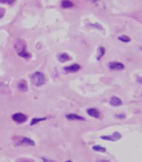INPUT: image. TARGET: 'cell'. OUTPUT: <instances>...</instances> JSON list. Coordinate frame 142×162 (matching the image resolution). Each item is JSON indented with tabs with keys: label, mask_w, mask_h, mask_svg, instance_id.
Returning <instances> with one entry per match:
<instances>
[{
	"label": "cell",
	"mask_w": 142,
	"mask_h": 162,
	"mask_svg": "<svg viewBox=\"0 0 142 162\" xmlns=\"http://www.w3.org/2000/svg\"><path fill=\"white\" fill-rule=\"evenodd\" d=\"M14 47H15V50H16L18 55L19 56L25 58V59H28L30 57V54L26 51V43L24 40H18L14 44Z\"/></svg>",
	"instance_id": "cell-1"
},
{
	"label": "cell",
	"mask_w": 142,
	"mask_h": 162,
	"mask_svg": "<svg viewBox=\"0 0 142 162\" xmlns=\"http://www.w3.org/2000/svg\"><path fill=\"white\" fill-rule=\"evenodd\" d=\"M14 140V145L15 146H33L35 145V142L32 140L31 139L27 137L15 136L13 138Z\"/></svg>",
	"instance_id": "cell-2"
},
{
	"label": "cell",
	"mask_w": 142,
	"mask_h": 162,
	"mask_svg": "<svg viewBox=\"0 0 142 162\" xmlns=\"http://www.w3.org/2000/svg\"><path fill=\"white\" fill-rule=\"evenodd\" d=\"M31 79H32V82L36 87H41L45 83L46 81L45 76L44 75V73L40 72H36L33 73L31 77Z\"/></svg>",
	"instance_id": "cell-3"
},
{
	"label": "cell",
	"mask_w": 142,
	"mask_h": 162,
	"mask_svg": "<svg viewBox=\"0 0 142 162\" xmlns=\"http://www.w3.org/2000/svg\"><path fill=\"white\" fill-rule=\"evenodd\" d=\"M12 119L14 122H16L18 124H23V123H24V122L27 121L28 116L22 113H17L13 114Z\"/></svg>",
	"instance_id": "cell-4"
},
{
	"label": "cell",
	"mask_w": 142,
	"mask_h": 162,
	"mask_svg": "<svg viewBox=\"0 0 142 162\" xmlns=\"http://www.w3.org/2000/svg\"><path fill=\"white\" fill-rule=\"evenodd\" d=\"M122 135L121 134V133L115 132L112 135H103L100 138L104 140H109V141H117L119 140L120 139H121Z\"/></svg>",
	"instance_id": "cell-5"
},
{
	"label": "cell",
	"mask_w": 142,
	"mask_h": 162,
	"mask_svg": "<svg viewBox=\"0 0 142 162\" xmlns=\"http://www.w3.org/2000/svg\"><path fill=\"white\" fill-rule=\"evenodd\" d=\"M109 68L113 71H121L125 68V65L121 62H118V61H113L109 64Z\"/></svg>",
	"instance_id": "cell-6"
},
{
	"label": "cell",
	"mask_w": 142,
	"mask_h": 162,
	"mask_svg": "<svg viewBox=\"0 0 142 162\" xmlns=\"http://www.w3.org/2000/svg\"><path fill=\"white\" fill-rule=\"evenodd\" d=\"M80 69V66L78 64H73L69 66H65L64 70L65 72L68 73H74V72H77L78 71H79Z\"/></svg>",
	"instance_id": "cell-7"
},
{
	"label": "cell",
	"mask_w": 142,
	"mask_h": 162,
	"mask_svg": "<svg viewBox=\"0 0 142 162\" xmlns=\"http://www.w3.org/2000/svg\"><path fill=\"white\" fill-rule=\"evenodd\" d=\"M66 119L71 121H84V118L82 116H79L78 114H75V113H70V114H67Z\"/></svg>",
	"instance_id": "cell-8"
},
{
	"label": "cell",
	"mask_w": 142,
	"mask_h": 162,
	"mask_svg": "<svg viewBox=\"0 0 142 162\" xmlns=\"http://www.w3.org/2000/svg\"><path fill=\"white\" fill-rule=\"evenodd\" d=\"M109 103L113 107H119L122 105L123 102H122V100H121V98H119L118 97H112V98H110Z\"/></svg>",
	"instance_id": "cell-9"
},
{
	"label": "cell",
	"mask_w": 142,
	"mask_h": 162,
	"mask_svg": "<svg viewBox=\"0 0 142 162\" xmlns=\"http://www.w3.org/2000/svg\"><path fill=\"white\" fill-rule=\"evenodd\" d=\"M87 113L90 116V117H93V118H95V119H98V118H100V112L98 109H96V108H89L87 110Z\"/></svg>",
	"instance_id": "cell-10"
},
{
	"label": "cell",
	"mask_w": 142,
	"mask_h": 162,
	"mask_svg": "<svg viewBox=\"0 0 142 162\" xmlns=\"http://www.w3.org/2000/svg\"><path fill=\"white\" fill-rule=\"evenodd\" d=\"M18 89L23 92V93H26L28 91V85H27V82L24 80H22L18 82Z\"/></svg>",
	"instance_id": "cell-11"
},
{
	"label": "cell",
	"mask_w": 142,
	"mask_h": 162,
	"mask_svg": "<svg viewBox=\"0 0 142 162\" xmlns=\"http://www.w3.org/2000/svg\"><path fill=\"white\" fill-rule=\"evenodd\" d=\"M74 3H72L70 0H63L61 3V7L64 9H70L74 7Z\"/></svg>",
	"instance_id": "cell-12"
},
{
	"label": "cell",
	"mask_w": 142,
	"mask_h": 162,
	"mask_svg": "<svg viewBox=\"0 0 142 162\" xmlns=\"http://www.w3.org/2000/svg\"><path fill=\"white\" fill-rule=\"evenodd\" d=\"M58 59L60 62L64 63V62H66L68 60H70V56H69L68 54H66V53H63V54L58 56Z\"/></svg>",
	"instance_id": "cell-13"
},
{
	"label": "cell",
	"mask_w": 142,
	"mask_h": 162,
	"mask_svg": "<svg viewBox=\"0 0 142 162\" xmlns=\"http://www.w3.org/2000/svg\"><path fill=\"white\" fill-rule=\"evenodd\" d=\"M46 119H47V118H34V119H32L30 124H31V125H34V124H37L38 123L42 122V121H44V120Z\"/></svg>",
	"instance_id": "cell-14"
},
{
	"label": "cell",
	"mask_w": 142,
	"mask_h": 162,
	"mask_svg": "<svg viewBox=\"0 0 142 162\" xmlns=\"http://www.w3.org/2000/svg\"><path fill=\"white\" fill-rule=\"evenodd\" d=\"M98 52H99V55L97 56V60H100L102 58V56L104 55V53H105V49L104 47H100L99 50H98Z\"/></svg>",
	"instance_id": "cell-15"
},
{
	"label": "cell",
	"mask_w": 142,
	"mask_h": 162,
	"mask_svg": "<svg viewBox=\"0 0 142 162\" xmlns=\"http://www.w3.org/2000/svg\"><path fill=\"white\" fill-rule=\"evenodd\" d=\"M92 149L95 150V151H98V152H105L106 151V149L102 147V146H100V145H94L92 147Z\"/></svg>",
	"instance_id": "cell-16"
},
{
	"label": "cell",
	"mask_w": 142,
	"mask_h": 162,
	"mask_svg": "<svg viewBox=\"0 0 142 162\" xmlns=\"http://www.w3.org/2000/svg\"><path fill=\"white\" fill-rule=\"evenodd\" d=\"M118 40H121V41H122V42H129L130 41V38L129 37H128V36H126V35H121V36H120L119 38H118Z\"/></svg>",
	"instance_id": "cell-17"
},
{
	"label": "cell",
	"mask_w": 142,
	"mask_h": 162,
	"mask_svg": "<svg viewBox=\"0 0 142 162\" xmlns=\"http://www.w3.org/2000/svg\"><path fill=\"white\" fill-rule=\"evenodd\" d=\"M15 0H0V3L2 4H13Z\"/></svg>",
	"instance_id": "cell-18"
},
{
	"label": "cell",
	"mask_w": 142,
	"mask_h": 162,
	"mask_svg": "<svg viewBox=\"0 0 142 162\" xmlns=\"http://www.w3.org/2000/svg\"><path fill=\"white\" fill-rule=\"evenodd\" d=\"M17 162H33L30 160H28V159H18Z\"/></svg>",
	"instance_id": "cell-19"
},
{
	"label": "cell",
	"mask_w": 142,
	"mask_h": 162,
	"mask_svg": "<svg viewBox=\"0 0 142 162\" xmlns=\"http://www.w3.org/2000/svg\"><path fill=\"white\" fill-rule=\"evenodd\" d=\"M43 161H44V162H55V161H54L49 160V159H45V158H44V159H43Z\"/></svg>",
	"instance_id": "cell-20"
},
{
	"label": "cell",
	"mask_w": 142,
	"mask_h": 162,
	"mask_svg": "<svg viewBox=\"0 0 142 162\" xmlns=\"http://www.w3.org/2000/svg\"><path fill=\"white\" fill-rule=\"evenodd\" d=\"M115 117L118 118V119H123V118H125V114H122V115H115Z\"/></svg>",
	"instance_id": "cell-21"
},
{
	"label": "cell",
	"mask_w": 142,
	"mask_h": 162,
	"mask_svg": "<svg viewBox=\"0 0 142 162\" xmlns=\"http://www.w3.org/2000/svg\"><path fill=\"white\" fill-rule=\"evenodd\" d=\"M98 162H109L108 161H104V160H101V161H99Z\"/></svg>",
	"instance_id": "cell-22"
},
{
	"label": "cell",
	"mask_w": 142,
	"mask_h": 162,
	"mask_svg": "<svg viewBox=\"0 0 142 162\" xmlns=\"http://www.w3.org/2000/svg\"><path fill=\"white\" fill-rule=\"evenodd\" d=\"M0 17H2V15H0Z\"/></svg>",
	"instance_id": "cell-23"
}]
</instances>
